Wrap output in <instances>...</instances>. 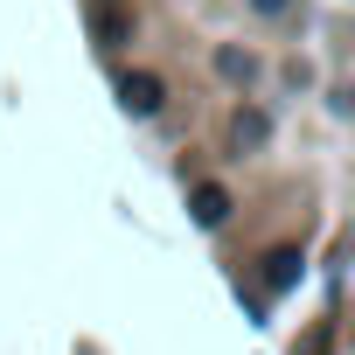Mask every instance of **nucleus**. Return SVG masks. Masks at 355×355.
Masks as SVG:
<instances>
[{"mask_svg":"<svg viewBox=\"0 0 355 355\" xmlns=\"http://www.w3.org/2000/svg\"><path fill=\"white\" fill-rule=\"evenodd\" d=\"M119 105H125L132 119H153V112H160V77H125V84H119Z\"/></svg>","mask_w":355,"mask_h":355,"instance_id":"1","label":"nucleus"},{"mask_svg":"<svg viewBox=\"0 0 355 355\" xmlns=\"http://www.w3.org/2000/svg\"><path fill=\"white\" fill-rule=\"evenodd\" d=\"M125 28H132V21H125L119 0H91V35H98L105 49H112V42H125Z\"/></svg>","mask_w":355,"mask_h":355,"instance_id":"2","label":"nucleus"},{"mask_svg":"<svg viewBox=\"0 0 355 355\" xmlns=\"http://www.w3.org/2000/svg\"><path fill=\"white\" fill-rule=\"evenodd\" d=\"M223 216H230V196H223L216 182H202V189H196V223H209V230H216Z\"/></svg>","mask_w":355,"mask_h":355,"instance_id":"3","label":"nucleus"},{"mask_svg":"<svg viewBox=\"0 0 355 355\" xmlns=\"http://www.w3.org/2000/svg\"><path fill=\"white\" fill-rule=\"evenodd\" d=\"M293 279H300V251H272V258H265V286H272V293H286Z\"/></svg>","mask_w":355,"mask_h":355,"instance_id":"4","label":"nucleus"},{"mask_svg":"<svg viewBox=\"0 0 355 355\" xmlns=\"http://www.w3.org/2000/svg\"><path fill=\"white\" fill-rule=\"evenodd\" d=\"M230 132H237V146H258V139H265V112H237Z\"/></svg>","mask_w":355,"mask_h":355,"instance_id":"5","label":"nucleus"},{"mask_svg":"<svg viewBox=\"0 0 355 355\" xmlns=\"http://www.w3.org/2000/svg\"><path fill=\"white\" fill-rule=\"evenodd\" d=\"M216 70H223V77H237V84H244V77H251V70H258V63H251V56H237V49H223V56H216Z\"/></svg>","mask_w":355,"mask_h":355,"instance_id":"6","label":"nucleus"},{"mask_svg":"<svg viewBox=\"0 0 355 355\" xmlns=\"http://www.w3.org/2000/svg\"><path fill=\"white\" fill-rule=\"evenodd\" d=\"M251 8H258V15H286V0H251Z\"/></svg>","mask_w":355,"mask_h":355,"instance_id":"7","label":"nucleus"}]
</instances>
